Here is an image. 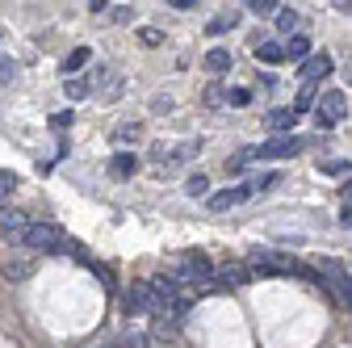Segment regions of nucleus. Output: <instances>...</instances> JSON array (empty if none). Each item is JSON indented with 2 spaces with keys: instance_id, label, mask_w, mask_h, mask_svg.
I'll use <instances>...</instances> for the list:
<instances>
[{
  "instance_id": "f257e3e1",
  "label": "nucleus",
  "mask_w": 352,
  "mask_h": 348,
  "mask_svg": "<svg viewBox=\"0 0 352 348\" xmlns=\"http://www.w3.org/2000/svg\"><path fill=\"white\" fill-rule=\"evenodd\" d=\"M302 147H306V139H298V135H273V139H264L260 147L239 151L235 160H227V168H243L248 160H289V155H298Z\"/></svg>"
},
{
  "instance_id": "f03ea898",
  "label": "nucleus",
  "mask_w": 352,
  "mask_h": 348,
  "mask_svg": "<svg viewBox=\"0 0 352 348\" xmlns=\"http://www.w3.org/2000/svg\"><path fill=\"white\" fill-rule=\"evenodd\" d=\"M122 307H126V315H164L168 302H164L147 281H139V285H130V290L122 294Z\"/></svg>"
},
{
  "instance_id": "7ed1b4c3",
  "label": "nucleus",
  "mask_w": 352,
  "mask_h": 348,
  "mask_svg": "<svg viewBox=\"0 0 352 348\" xmlns=\"http://www.w3.org/2000/svg\"><path fill=\"white\" fill-rule=\"evenodd\" d=\"M21 243L30 252H59V248H67V239H63V231L55 223H30V231H25Z\"/></svg>"
},
{
  "instance_id": "20e7f679",
  "label": "nucleus",
  "mask_w": 352,
  "mask_h": 348,
  "mask_svg": "<svg viewBox=\"0 0 352 348\" xmlns=\"http://www.w3.org/2000/svg\"><path fill=\"white\" fill-rule=\"evenodd\" d=\"M214 273H218V269L210 265L206 252H185L181 265H176V281H210Z\"/></svg>"
},
{
  "instance_id": "39448f33",
  "label": "nucleus",
  "mask_w": 352,
  "mask_h": 348,
  "mask_svg": "<svg viewBox=\"0 0 352 348\" xmlns=\"http://www.w3.org/2000/svg\"><path fill=\"white\" fill-rule=\"evenodd\" d=\"M344 118H348V97H344L340 89L323 93V97H319V113H315V122H319V126H340Z\"/></svg>"
},
{
  "instance_id": "423d86ee",
  "label": "nucleus",
  "mask_w": 352,
  "mask_h": 348,
  "mask_svg": "<svg viewBox=\"0 0 352 348\" xmlns=\"http://www.w3.org/2000/svg\"><path fill=\"white\" fill-rule=\"evenodd\" d=\"M0 231H5L9 243H21L25 231H30V214L17 210V206H0Z\"/></svg>"
},
{
  "instance_id": "0eeeda50",
  "label": "nucleus",
  "mask_w": 352,
  "mask_h": 348,
  "mask_svg": "<svg viewBox=\"0 0 352 348\" xmlns=\"http://www.w3.org/2000/svg\"><path fill=\"white\" fill-rule=\"evenodd\" d=\"M323 273H331V285H336L340 302H344V307H348V315H352V273L340 265V260H323Z\"/></svg>"
},
{
  "instance_id": "6e6552de",
  "label": "nucleus",
  "mask_w": 352,
  "mask_h": 348,
  "mask_svg": "<svg viewBox=\"0 0 352 348\" xmlns=\"http://www.w3.org/2000/svg\"><path fill=\"white\" fill-rule=\"evenodd\" d=\"M135 168H139V155L135 151H118L109 160V177L113 181H130V177H135Z\"/></svg>"
},
{
  "instance_id": "1a4fd4ad",
  "label": "nucleus",
  "mask_w": 352,
  "mask_h": 348,
  "mask_svg": "<svg viewBox=\"0 0 352 348\" xmlns=\"http://www.w3.org/2000/svg\"><path fill=\"white\" fill-rule=\"evenodd\" d=\"M327 72H331V59H327V55H311V59H306V63L298 67L302 84H319V80H323Z\"/></svg>"
},
{
  "instance_id": "9d476101",
  "label": "nucleus",
  "mask_w": 352,
  "mask_h": 348,
  "mask_svg": "<svg viewBox=\"0 0 352 348\" xmlns=\"http://www.w3.org/2000/svg\"><path fill=\"white\" fill-rule=\"evenodd\" d=\"M248 197H252V189H248V185H235V189L214 193V197H210V210H231V206H239V202H248Z\"/></svg>"
},
{
  "instance_id": "9b49d317",
  "label": "nucleus",
  "mask_w": 352,
  "mask_h": 348,
  "mask_svg": "<svg viewBox=\"0 0 352 348\" xmlns=\"http://www.w3.org/2000/svg\"><path fill=\"white\" fill-rule=\"evenodd\" d=\"M285 59H294V63H306V59H311V38H306V34H294V38H285Z\"/></svg>"
},
{
  "instance_id": "f8f14e48",
  "label": "nucleus",
  "mask_w": 352,
  "mask_h": 348,
  "mask_svg": "<svg viewBox=\"0 0 352 348\" xmlns=\"http://www.w3.org/2000/svg\"><path fill=\"white\" fill-rule=\"evenodd\" d=\"M147 285H151V290H155V294H160V298L168 302V307L176 302V273H160V277H151Z\"/></svg>"
},
{
  "instance_id": "ddd939ff",
  "label": "nucleus",
  "mask_w": 352,
  "mask_h": 348,
  "mask_svg": "<svg viewBox=\"0 0 352 348\" xmlns=\"http://www.w3.org/2000/svg\"><path fill=\"white\" fill-rule=\"evenodd\" d=\"M298 122V113L294 109H273L269 118H264V126H269V130H277V135H285V130Z\"/></svg>"
},
{
  "instance_id": "4468645a",
  "label": "nucleus",
  "mask_w": 352,
  "mask_h": 348,
  "mask_svg": "<svg viewBox=\"0 0 352 348\" xmlns=\"http://www.w3.org/2000/svg\"><path fill=\"white\" fill-rule=\"evenodd\" d=\"M214 277L223 281V285H248V281H252V273H248V269H239V265H223Z\"/></svg>"
},
{
  "instance_id": "2eb2a0df",
  "label": "nucleus",
  "mask_w": 352,
  "mask_h": 348,
  "mask_svg": "<svg viewBox=\"0 0 352 348\" xmlns=\"http://www.w3.org/2000/svg\"><path fill=\"white\" fill-rule=\"evenodd\" d=\"M256 59H260V63H281V59H285V42H260V47H256Z\"/></svg>"
},
{
  "instance_id": "dca6fc26",
  "label": "nucleus",
  "mask_w": 352,
  "mask_h": 348,
  "mask_svg": "<svg viewBox=\"0 0 352 348\" xmlns=\"http://www.w3.org/2000/svg\"><path fill=\"white\" fill-rule=\"evenodd\" d=\"M206 67H210V72H231V51H227V47L206 51Z\"/></svg>"
},
{
  "instance_id": "f3484780",
  "label": "nucleus",
  "mask_w": 352,
  "mask_h": 348,
  "mask_svg": "<svg viewBox=\"0 0 352 348\" xmlns=\"http://www.w3.org/2000/svg\"><path fill=\"white\" fill-rule=\"evenodd\" d=\"M84 63H88V47H76V51H72V55L63 59V76L72 80V76H76V72H80Z\"/></svg>"
},
{
  "instance_id": "a211bd4d",
  "label": "nucleus",
  "mask_w": 352,
  "mask_h": 348,
  "mask_svg": "<svg viewBox=\"0 0 352 348\" xmlns=\"http://www.w3.org/2000/svg\"><path fill=\"white\" fill-rule=\"evenodd\" d=\"M315 105V84H302V89H298V97H294V113H306V109H311Z\"/></svg>"
},
{
  "instance_id": "6ab92c4d",
  "label": "nucleus",
  "mask_w": 352,
  "mask_h": 348,
  "mask_svg": "<svg viewBox=\"0 0 352 348\" xmlns=\"http://www.w3.org/2000/svg\"><path fill=\"white\" fill-rule=\"evenodd\" d=\"M248 9H252L256 17H277V13H281L277 0H248Z\"/></svg>"
},
{
  "instance_id": "aec40b11",
  "label": "nucleus",
  "mask_w": 352,
  "mask_h": 348,
  "mask_svg": "<svg viewBox=\"0 0 352 348\" xmlns=\"http://www.w3.org/2000/svg\"><path fill=\"white\" fill-rule=\"evenodd\" d=\"M139 135H143L139 122H122V126L113 130V143H130V139H139Z\"/></svg>"
},
{
  "instance_id": "412c9836",
  "label": "nucleus",
  "mask_w": 352,
  "mask_h": 348,
  "mask_svg": "<svg viewBox=\"0 0 352 348\" xmlns=\"http://www.w3.org/2000/svg\"><path fill=\"white\" fill-rule=\"evenodd\" d=\"M63 89H67V97H72V101H80V97H88V89H93V84L80 80V76H72V80L63 84Z\"/></svg>"
},
{
  "instance_id": "4be33fe9",
  "label": "nucleus",
  "mask_w": 352,
  "mask_h": 348,
  "mask_svg": "<svg viewBox=\"0 0 352 348\" xmlns=\"http://www.w3.org/2000/svg\"><path fill=\"white\" fill-rule=\"evenodd\" d=\"M277 30H285V34H289V38H294V30H298V13H294V9H285V5H281V13H277Z\"/></svg>"
},
{
  "instance_id": "5701e85b",
  "label": "nucleus",
  "mask_w": 352,
  "mask_h": 348,
  "mask_svg": "<svg viewBox=\"0 0 352 348\" xmlns=\"http://www.w3.org/2000/svg\"><path fill=\"white\" fill-rule=\"evenodd\" d=\"M273 185H277V172H256V177L248 181L252 193H256V189H273Z\"/></svg>"
},
{
  "instance_id": "b1692460",
  "label": "nucleus",
  "mask_w": 352,
  "mask_h": 348,
  "mask_svg": "<svg viewBox=\"0 0 352 348\" xmlns=\"http://www.w3.org/2000/svg\"><path fill=\"white\" fill-rule=\"evenodd\" d=\"M206 189H210V181H206V177H201V172H193V177H189V181H185V193H189V197H201V193H206Z\"/></svg>"
},
{
  "instance_id": "393cba45",
  "label": "nucleus",
  "mask_w": 352,
  "mask_h": 348,
  "mask_svg": "<svg viewBox=\"0 0 352 348\" xmlns=\"http://www.w3.org/2000/svg\"><path fill=\"white\" fill-rule=\"evenodd\" d=\"M5 273H9V281H25L30 277V265H25V260H9Z\"/></svg>"
},
{
  "instance_id": "a878e982",
  "label": "nucleus",
  "mask_w": 352,
  "mask_h": 348,
  "mask_svg": "<svg viewBox=\"0 0 352 348\" xmlns=\"http://www.w3.org/2000/svg\"><path fill=\"white\" fill-rule=\"evenodd\" d=\"M17 80V63L9 55H0V84H13Z\"/></svg>"
},
{
  "instance_id": "bb28decb",
  "label": "nucleus",
  "mask_w": 352,
  "mask_h": 348,
  "mask_svg": "<svg viewBox=\"0 0 352 348\" xmlns=\"http://www.w3.org/2000/svg\"><path fill=\"white\" fill-rule=\"evenodd\" d=\"M206 105H231V93L214 84V89H206Z\"/></svg>"
},
{
  "instance_id": "cd10ccee",
  "label": "nucleus",
  "mask_w": 352,
  "mask_h": 348,
  "mask_svg": "<svg viewBox=\"0 0 352 348\" xmlns=\"http://www.w3.org/2000/svg\"><path fill=\"white\" fill-rule=\"evenodd\" d=\"M109 9H113L109 17H113L118 25H126V21H135V9H130V5H109Z\"/></svg>"
},
{
  "instance_id": "c85d7f7f",
  "label": "nucleus",
  "mask_w": 352,
  "mask_h": 348,
  "mask_svg": "<svg viewBox=\"0 0 352 348\" xmlns=\"http://www.w3.org/2000/svg\"><path fill=\"white\" fill-rule=\"evenodd\" d=\"M17 189V177H13V172H0V197H9Z\"/></svg>"
},
{
  "instance_id": "c756f323",
  "label": "nucleus",
  "mask_w": 352,
  "mask_h": 348,
  "mask_svg": "<svg viewBox=\"0 0 352 348\" xmlns=\"http://www.w3.org/2000/svg\"><path fill=\"white\" fill-rule=\"evenodd\" d=\"M118 348H147V340L143 336H122V340H113Z\"/></svg>"
},
{
  "instance_id": "7c9ffc66",
  "label": "nucleus",
  "mask_w": 352,
  "mask_h": 348,
  "mask_svg": "<svg viewBox=\"0 0 352 348\" xmlns=\"http://www.w3.org/2000/svg\"><path fill=\"white\" fill-rule=\"evenodd\" d=\"M139 38H143V47H160V30H139Z\"/></svg>"
},
{
  "instance_id": "2f4dec72",
  "label": "nucleus",
  "mask_w": 352,
  "mask_h": 348,
  "mask_svg": "<svg viewBox=\"0 0 352 348\" xmlns=\"http://www.w3.org/2000/svg\"><path fill=\"white\" fill-rule=\"evenodd\" d=\"M151 109H155V113H172V97H155Z\"/></svg>"
},
{
  "instance_id": "473e14b6",
  "label": "nucleus",
  "mask_w": 352,
  "mask_h": 348,
  "mask_svg": "<svg viewBox=\"0 0 352 348\" xmlns=\"http://www.w3.org/2000/svg\"><path fill=\"white\" fill-rule=\"evenodd\" d=\"M323 172H352V164L348 160H331V164H323Z\"/></svg>"
},
{
  "instance_id": "72a5a7b5",
  "label": "nucleus",
  "mask_w": 352,
  "mask_h": 348,
  "mask_svg": "<svg viewBox=\"0 0 352 348\" xmlns=\"http://www.w3.org/2000/svg\"><path fill=\"white\" fill-rule=\"evenodd\" d=\"M67 122H72V109H63V113H51V126H55V130H59V126H67Z\"/></svg>"
},
{
  "instance_id": "f704fd0d",
  "label": "nucleus",
  "mask_w": 352,
  "mask_h": 348,
  "mask_svg": "<svg viewBox=\"0 0 352 348\" xmlns=\"http://www.w3.org/2000/svg\"><path fill=\"white\" fill-rule=\"evenodd\" d=\"M231 105H248V89H231Z\"/></svg>"
},
{
  "instance_id": "c9c22d12",
  "label": "nucleus",
  "mask_w": 352,
  "mask_h": 348,
  "mask_svg": "<svg viewBox=\"0 0 352 348\" xmlns=\"http://www.w3.org/2000/svg\"><path fill=\"white\" fill-rule=\"evenodd\" d=\"M344 197H352V181H348V185H344Z\"/></svg>"
},
{
  "instance_id": "e433bc0d",
  "label": "nucleus",
  "mask_w": 352,
  "mask_h": 348,
  "mask_svg": "<svg viewBox=\"0 0 352 348\" xmlns=\"http://www.w3.org/2000/svg\"><path fill=\"white\" fill-rule=\"evenodd\" d=\"M348 84H352V63H348Z\"/></svg>"
},
{
  "instance_id": "4c0bfd02",
  "label": "nucleus",
  "mask_w": 352,
  "mask_h": 348,
  "mask_svg": "<svg viewBox=\"0 0 352 348\" xmlns=\"http://www.w3.org/2000/svg\"><path fill=\"white\" fill-rule=\"evenodd\" d=\"M97 348H118V344H97Z\"/></svg>"
}]
</instances>
